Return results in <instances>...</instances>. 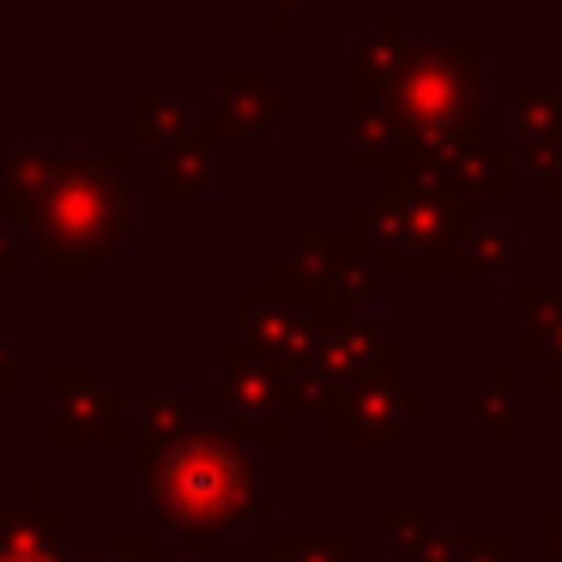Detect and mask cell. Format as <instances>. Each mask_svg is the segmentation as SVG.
Segmentation results:
<instances>
[{
	"instance_id": "6da1fadb",
	"label": "cell",
	"mask_w": 562,
	"mask_h": 562,
	"mask_svg": "<svg viewBox=\"0 0 562 562\" xmlns=\"http://www.w3.org/2000/svg\"><path fill=\"white\" fill-rule=\"evenodd\" d=\"M13 562H43V557H13Z\"/></svg>"
}]
</instances>
